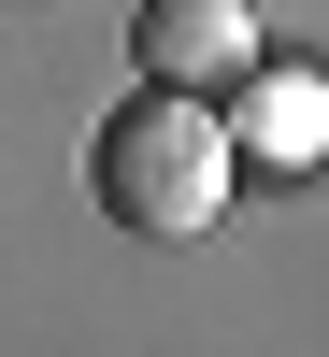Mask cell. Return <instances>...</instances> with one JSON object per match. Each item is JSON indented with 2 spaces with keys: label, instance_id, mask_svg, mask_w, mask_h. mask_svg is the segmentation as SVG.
Returning <instances> with one entry per match:
<instances>
[{
  "label": "cell",
  "instance_id": "obj_1",
  "mask_svg": "<svg viewBox=\"0 0 329 357\" xmlns=\"http://www.w3.org/2000/svg\"><path fill=\"white\" fill-rule=\"evenodd\" d=\"M86 186L129 243H200L229 229V186H244V143H229V100H187V86H129V100L86 129Z\"/></svg>",
  "mask_w": 329,
  "mask_h": 357
},
{
  "label": "cell",
  "instance_id": "obj_2",
  "mask_svg": "<svg viewBox=\"0 0 329 357\" xmlns=\"http://www.w3.org/2000/svg\"><path fill=\"white\" fill-rule=\"evenodd\" d=\"M129 57H143V86L229 100V86L258 72V15H244V0H143V15H129Z\"/></svg>",
  "mask_w": 329,
  "mask_h": 357
},
{
  "label": "cell",
  "instance_id": "obj_3",
  "mask_svg": "<svg viewBox=\"0 0 329 357\" xmlns=\"http://www.w3.org/2000/svg\"><path fill=\"white\" fill-rule=\"evenodd\" d=\"M229 143H244V158H272V172H301L315 143H329V86H301V72H258V114H244Z\"/></svg>",
  "mask_w": 329,
  "mask_h": 357
}]
</instances>
